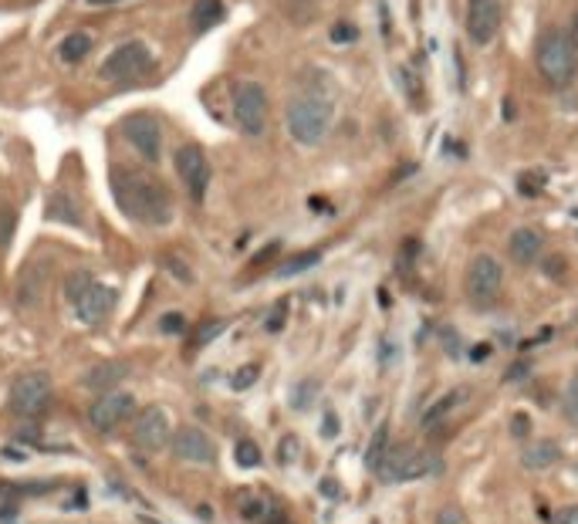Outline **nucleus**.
I'll return each instance as SVG.
<instances>
[{"instance_id": "nucleus-1", "label": "nucleus", "mask_w": 578, "mask_h": 524, "mask_svg": "<svg viewBox=\"0 0 578 524\" xmlns=\"http://www.w3.org/2000/svg\"><path fill=\"white\" fill-rule=\"evenodd\" d=\"M112 193H115L119 210H123L129 220L145 223V227H166V223L173 220L169 190L159 179L145 176L139 169H125V166L112 169Z\"/></svg>"}, {"instance_id": "nucleus-2", "label": "nucleus", "mask_w": 578, "mask_h": 524, "mask_svg": "<svg viewBox=\"0 0 578 524\" xmlns=\"http://www.w3.org/2000/svg\"><path fill=\"white\" fill-rule=\"evenodd\" d=\"M284 123H288V133L294 143L318 145L325 139V133H328V125H332V95L318 89L298 91L288 102Z\"/></svg>"}, {"instance_id": "nucleus-3", "label": "nucleus", "mask_w": 578, "mask_h": 524, "mask_svg": "<svg viewBox=\"0 0 578 524\" xmlns=\"http://www.w3.org/2000/svg\"><path fill=\"white\" fill-rule=\"evenodd\" d=\"M538 71L545 75L548 85H555V89H565L568 81L575 79V68H578V58H575V45H572V37L562 31H548L541 34V41H538Z\"/></svg>"}, {"instance_id": "nucleus-4", "label": "nucleus", "mask_w": 578, "mask_h": 524, "mask_svg": "<svg viewBox=\"0 0 578 524\" xmlns=\"http://www.w3.org/2000/svg\"><path fill=\"white\" fill-rule=\"evenodd\" d=\"M434 467H436L434 454H426V450H420V446L412 444H396L386 450V457H382L376 474L382 480H390V484H402V480L426 477Z\"/></svg>"}, {"instance_id": "nucleus-5", "label": "nucleus", "mask_w": 578, "mask_h": 524, "mask_svg": "<svg viewBox=\"0 0 578 524\" xmlns=\"http://www.w3.org/2000/svg\"><path fill=\"white\" fill-rule=\"evenodd\" d=\"M51 406V376L48 372H24L11 386V410L17 416H41Z\"/></svg>"}, {"instance_id": "nucleus-6", "label": "nucleus", "mask_w": 578, "mask_h": 524, "mask_svg": "<svg viewBox=\"0 0 578 524\" xmlns=\"http://www.w3.org/2000/svg\"><path fill=\"white\" fill-rule=\"evenodd\" d=\"M149 68H153L149 48H145L143 41H125V45H119L105 58L99 75L105 81H133V79H143Z\"/></svg>"}, {"instance_id": "nucleus-7", "label": "nucleus", "mask_w": 578, "mask_h": 524, "mask_svg": "<svg viewBox=\"0 0 578 524\" xmlns=\"http://www.w3.org/2000/svg\"><path fill=\"white\" fill-rule=\"evenodd\" d=\"M234 119L244 135H261L267 125V91L257 81H241L234 89Z\"/></svg>"}, {"instance_id": "nucleus-8", "label": "nucleus", "mask_w": 578, "mask_h": 524, "mask_svg": "<svg viewBox=\"0 0 578 524\" xmlns=\"http://www.w3.org/2000/svg\"><path fill=\"white\" fill-rule=\"evenodd\" d=\"M500 284H504V268L498 264V257L477 254L470 261L467 268V298L480 308H487L494 298L500 294Z\"/></svg>"}, {"instance_id": "nucleus-9", "label": "nucleus", "mask_w": 578, "mask_h": 524, "mask_svg": "<svg viewBox=\"0 0 578 524\" xmlns=\"http://www.w3.org/2000/svg\"><path fill=\"white\" fill-rule=\"evenodd\" d=\"M133 440L149 454H159L166 444H173V426H169V416L163 406H145L135 416L133 426Z\"/></svg>"}, {"instance_id": "nucleus-10", "label": "nucleus", "mask_w": 578, "mask_h": 524, "mask_svg": "<svg viewBox=\"0 0 578 524\" xmlns=\"http://www.w3.org/2000/svg\"><path fill=\"white\" fill-rule=\"evenodd\" d=\"M123 133L145 163H159V156H163V129H159V123L153 115H145V112L129 115L123 123Z\"/></svg>"}, {"instance_id": "nucleus-11", "label": "nucleus", "mask_w": 578, "mask_h": 524, "mask_svg": "<svg viewBox=\"0 0 578 524\" xmlns=\"http://www.w3.org/2000/svg\"><path fill=\"white\" fill-rule=\"evenodd\" d=\"M177 173H179V179L187 183V190H189V197H193V203H203V197H207V187H210V163H207V156H203L200 145H179Z\"/></svg>"}, {"instance_id": "nucleus-12", "label": "nucleus", "mask_w": 578, "mask_h": 524, "mask_svg": "<svg viewBox=\"0 0 578 524\" xmlns=\"http://www.w3.org/2000/svg\"><path fill=\"white\" fill-rule=\"evenodd\" d=\"M135 410V400L133 392H102L99 400L91 402L89 410V420L91 426L99 430V433H109V430H115V426H123L129 416H133Z\"/></svg>"}, {"instance_id": "nucleus-13", "label": "nucleus", "mask_w": 578, "mask_h": 524, "mask_svg": "<svg viewBox=\"0 0 578 524\" xmlns=\"http://www.w3.org/2000/svg\"><path fill=\"white\" fill-rule=\"evenodd\" d=\"M464 27L467 37L477 48H487L498 37L500 27V4L498 0H467V14H464Z\"/></svg>"}, {"instance_id": "nucleus-14", "label": "nucleus", "mask_w": 578, "mask_h": 524, "mask_svg": "<svg viewBox=\"0 0 578 524\" xmlns=\"http://www.w3.org/2000/svg\"><path fill=\"white\" fill-rule=\"evenodd\" d=\"M173 454H177V460H187V464H213L217 460V446L203 430L183 426V430L173 433Z\"/></svg>"}, {"instance_id": "nucleus-15", "label": "nucleus", "mask_w": 578, "mask_h": 524, "mask_svg": "<svg viewBox=\"0 0 578 524\" xmlns=\"http://www.w3.org/2000/svg\"><path fill=\"white\" fill-rule=\"evenodd\" d=\"M115 302H119V291L115 288H105V284H91L85 294H81L79 302L71 305L75 308V315H79V322L81 325H99L105 322L112 315V308H115Z\"/></svg>"}, {"instance_id": "nucleus-16", "label": "nucleus", "mask_w": 578, "mask_h": 524, "mask_svg": "<svg viewBox=\"0 0 578 524\" xmlns=\"http://www.w3.org/2000/svg\"><path fill=\"white\" fill-rule=\"evenodd\" d=\"M508 254H511L514 264H534L538 257L545 254V237H541V230H534V227H518L511 234V241H508Z\"/></svg>"}, {"instance_id": "nucleus-17", "label": "nucleus", "mask_w": 578, "mask_h": 524, "mask_svg": "<svg viewBox=\"0 0 578 524\" xmlns=\"http://www.w3.org/2000/svg\"><path fill=\"white\" fill-rule=\"evenodd\" d=\"M125 376H129V366H125V362H102V366H95L89 376H85V386H89V390L112 392V386L123 382Z\"/></svg>"}, {"instance_id": "nucleus-18", "label": "nucleus", "mask_w": 578, "mask_h": 524, "mask_svg": "<svg viewBox=\"0 0 578 524\" xmlns=\"http://www.w3.org/2000/svg\"><path fill=\"white\" fill-rule=\"evenodd\" d=\"M558 457H562V450H558L551 440H541V444H528L521 450V467L524 470H548Z\"/></svg>"}, {"instance_id": "nucleus-19", "label": "nucleus", "mask_w": 578, "mask_h": 524, "mask_svg": "<svg viewBox=\"0 0 578 524\" xmlns=\"http://www.w3.org/2000/svg\"><path fill=\"white\" fill-rule=\"evenodd\" d=\"M227 17V7H223V0H197L193 4V11H189V21H193V31H210L217 24Z\"/></svg>"}, {"instance_id": "nucleus-20", "label": "nucleus", "mask_w": 578, "mask_h": 524, "mask_svg": "<svg viewBox=\"0 0 578 524\" xmlns=\"http://www.w3.org/2000/svg\"><path fill=\"white\" fill-rule=\"evenodd\" d=\"M467 396H470V390H464V386H460V390H450L446 396H440V400H436L434 406L426 410V416H423V426H436L440 420H446L450 413H456V410L467 402Z\"/></svg>"}, {"instance_id": "nucleus-21", "label": "nucleus", "mask_w": 578, "mask_h": 524, "mask_svg": "<svg viewBox=\"0 0 578 524\" xmlns=\"http://www.w3.org/2000/svg\"><path fill=\"white\" fill-rule=\"evenodd\" d=\"M48 220L68 223V227H81V210L75 207V200L68 193H51L48 197Z\"/></svg>"}, {"instance_id": "nucleus-22", "label": "nucleus", "mask_w": 578, "mask_h": 524, "mask_svg": "<svg viewBox=\"0 0 578 524\" xmlns=\"http://www.w3.org/2000/svg\"><path fill=\"white\" fill-rule=\"evenodd\" d=\"M45 294V268L34 264L21 274V288H17V302L21 305H37Z\"/></svg>"}, {"instance_id": "nucleus-23", "label": "nucleus", "mask_w": 578, "mask_h": 524, "mask_svg": "<svg viewBox=\"0 0 578 524\" xmlns=\"http://www.w3.org/2000/svg\"><path fill=\"white\" fill-rule=\"evenodd\" d=\"M91 51V37L89 34H68L65 41H61V48H58V55H61V61H68V65H79L81 58Z\"/></svg>"}, {"instance_id": "nucleus-24", "label": "nucleus", "mask_w": 578, "mask_h": 524, "mask_svg": "<svg viewBox=\"0 0 578 524\" xmlns=\"http://www.w3.org/2000/svg\"><path fill=\"white\" fill-rule=\"evenodd\" d=\"M318 261H322V254H318V251H305V254H294V257H288V261H281L278 274H281V278H291V274H301V271L315 268Z\"/></svg>"}, {"instance_id": "nucleus-25", "label": "nucleus", "mask_w": 578, "mask_h": 524, "mask_svg": "<svg viewBox=\"0 0 578 524\" xmlns=\"http://www.w3.org/2000/svg\"><path fill=\"white\" fill-rule=\"evenodd\" d=\"M386 436H390V426H379L376 433H372V444H369V450H366V467L376 474L379 470V464H382V457H386Z\"/></svg>"}, {"instance_id": "nucleus-26", "label": "nucleus", "mask_w": 578, "mask_h": 524, "mask_svg": "<svg viewBox=\"0 0 578 524\" xmlns=\"http://www.w3.org/2000/svg\"><path fill=\"white\" fill-rule=\"evenodd\" d=\"M241 514H244L247 521H267V514H271V504L264 497H257V494H241Z\"/></svg>"}, {"instance_id": "nucleus-27", "label": "nucleus", "mask_w": 578, "mask_h": 524, "mask_svg": "<svg viewBox=\"0 0 578 524\" xmlns=\"http://www.w3.org/2000/svg\"><path fill=\"white\" fill-rule=\"evenodd\" d=\"M91 284H95V278H91L89 271H71V274H68V281H65V298L75 305L81 294L91 288Z\"/></svg>"}, {"instance_id": "nucleus-28", "label": "nucleus", "mask_w": 578, "mask_h": 524, "mask_svg": "<svg viewBox=\"0 0 578 524\" xmlns=\"http://www.w3.org/2000/svg\"><path fill=\"white\" fill-rule=\"evenodd\" d=\"M234 457H237V464H241V467H257V464H261V446L254 444V440H241V444H237V450H234Z\"/></svg>"}, {"instance_id": "nucleus-29", "label": "nucleus", "mask_w": 578, "mask_h": 524, "mask_svg": "<svg viewBox=\"0 0 578 524\" xmlns=\"http://www.w3.org/2000/svg\"><path fill=\"white\" fill-rule=\"evenodd\" d=\"M257 376H261V369H257V366H244V369H237V372H234V380H230V386H234L237 392H244V390H251V386H254Z\"/></svg>"}, {"instance_id": "nucleus-30", "label": "nucleus", "mask_w": 578, "mask_h": 524, "mask_svg": "<svg viewBox=\"0 0 578 524\" xmlns=\"http://www.w3.org/2000/svg\"><path fill=\"white\" fill-rule=\"evenodd\" d=\"M298 450H301L298 436L288 433V436H284V440L278 444V460H281V464H294V460H298Z\"/></svg>"}, {"instance_id": "nucleus-31", "label": "nucleus", "mask_w": 578, "mask_h": 524, "mask_svg": "<svg viewBox=\"0 0 578 524\" xmlns=\"http://www.w3.org/2000/svg\"><path fill=\"white\" fill-rule=\"evenodd\" d=\"M541 183H545V176H541L538 169H531V173H524V176L518 179V190H521L524 197H534V193L541 190Z\"/></svg>"}, {"instance_id": "nucleus-32", "label": "nucleus", "mask_w": 578, "mask_h": 524, "mask_svg": "<svg viewBox=\"0 0 578 524\" xmlns=\"http://www.w3.org/2000/svg\"><path fill=\"white\" fill-rule=\"evenodd\" d=\"M159 328H163L166 335H183V332H187V318H183V315H177V312H169V315H163V318H159Z\"/></svg>"}, {"instance_id": "nucleus-33", "label": "nucleus", "mask_w": 578, "mask_h": 524, "mask_svg": "<svg viewBox=\"0 0 578 524\" xmlns=\"http://www.w3.org/2000/svg\"><path fill=\"white\" fill-rule=\"evenodd\" d=\"M565 416L572 423H578V376L568 382V390H565Z\"/></svg>"}, {"instance_id": "nucleus-34", "label": "nucleus", "mask_w": 578, "mask_h": 524, "mask_svg": "<svg viewBox=\"0 0 578 524\" xmlns=\"http://www.w3.org/2000/svg\"><path fill=\"white\" fill-rule=\"evenodd\" d=\"M163 264H166V268L173 271V274H177V278L183 281V284H189V281H193V271H189L187 264H183V261H179V257L166 254V257H163Z\"/></svg>"}, {"instance_id": "nucleus-35", "label": "nucleus", "mask_w": 578, "mask_h": 524, "mask_svg": "<svg viewBox=\"0 0 578 524\" xmlns=\"http://www.w3.org/2000/svg\"><path fill=\"white\" fill-rule=\"evenodd\" d=\"M223 328H227L223 322H203V328L197 332V338H193V342H197V346H207V342H213V338H217Z\"/></svg>"}, {"instance_id": "nucleus-36", "label": "nucleus", "mask_w": 578, "mask_h": 524, "mask_svg": "<svg viewBox=\"0 0 578 524\" xmlns=\"http://www.w3.org/2000/svg\"><path fill=\"white\" fill-rule=\"evenodd\" d=\"M284 318H288V305L281 302L278 308H274V312L267 315L264 328H267V332H271V335H274V332H281V328H284Z\"/></svg>"}, {"instance_id": "nucleus-37", "label": "nucleus", "mask_w": 578, "mask_h": 524, "mask_svg": "<svg viewBox=\"0 0 578 524\" xmlns=\"http://www.w3.org/2000/svg\"><path fill=\"white\" fill-rule=\"evenodd\" d=\"M14 234V210H0V244L7 247Z\"/></svg>"}, {"instance_id": "nucleus-38", "label": "nucleus", "mask_w": 578, "mask_h": 524, "mask_svg": "<svg viewBox=\"0 0 578 524\" xmlns=\"http://www.w3.org/2000/svg\"><path fill=\"white\" fill-rule=\"evenodd\" d=\"M551 524H578V504H568V508H562V511H555L551 518H548Z\"/></svg>"}, {"instance_id": "nucleus-39", "label": "nucleus", "mask_w": 578, "mask_h": 524, "mask_svg": "<svg viewBox=\"0 0 578 524\" xmlns=\"http://www.w3.org/2000/svg\"><path fill=\"white\" fill-rule=\"evenodd\" d=\"M359 34L352 24H335L332 27V41H338V45H348V41H356Z\"/></svg>"}, {"instance_id": "nucleus-40", "label": "nucleus", "mask_w": 578, "mask_h": 524, "mask_svg": "<svg viewBox=\"0 0 578 524\" xmlns=\"http://www.w3.org/2000/svg\"><path fill=\"white\" fill-rule=\"evenodd\" d=\"M528 430H531V420L524 413H514L511 416V436H528Z\"/></svg>"}, {"instance_id": "nucleus-41", "label": "nucleus", "mask_w": 578, "mask_h": 524, "mask_svg": "<svg viewBox=\"0 0 578 524\" xmlns=\"http://www.w3.org/2000/svg\"><path fill=\"white\" fill-rule=\"evenodd\" d=\"M322 436H328V440H332V436H338V416H335V413H325Z\"/></svg>"}, {"instance_id": "nucleus-42", "label": "nucleus", "mask_w": 578, "mask_h": 524, "mask_svg": "<svg viewBox=\"0 0 578 524\" xmlns=\"http://www.w3.org/2000/svg\"><path fill=\"white\" fill-rule=\"evenodd\" d=\"M278 254V244H271V247H264V251H261V254L254 257V268H261V264H264V261H271V257Z\"/></svg>"}, {"instance_id": "nucleus-43", "label": "nucleus", "mask_w": 578, "mask_h": 524, "mask_svg": "<svg viewBox=\"0 0 578 524\" xmlns=\"http://www.w3.org/2000/svg\"><path fill=\"white\" fill-rule=\"evenodd\" d=\"M322 494H325V497H338V480L325 477L322 480Z\"/></svg>"}, {"instance_id": "nucleus-44", "label": "nucleus", "mask_w": 578, "mask_h": 524, "mask_svg": "<svg viewBox=\"0 0 578 524\" xmlns=\"http://www.w3.org/2000/svg\"><path fill=\"white\" fill-rule=\"evenodd\" d=\"M4 457L7 460H27V450H21V446H4Z\"/></svg>"}, {"instance_id": "nucleus-45", "label": "nucleus", "mask_w": 578, "mask_h": 524, "mask_svg": "<svg viewBox=\"0 0 578 524\" xmlns=\"http://www.w3.org/2000/svg\"><path fill=\"white\" fill-rule=\"evenodd\" d=\"M487 356H490V346H474V348H470V358H474V362H484Z\"/></svg>"}, {"instance_id": "nucleus-46", "label": "nucleus", "mask_w": 578, "mask_h": 524, "mask_svg": "<svg viewBox=\"0 0 578 524\" xmlns=\"http://www.w3.org/2000/svg\"><path fill=\"white\" fill-rule=\"evenodd\" d=\"M568 37H572V45H578V11L575 17H572V34H568Z\"/></svg>"}, {"instance_id": "nucleus-47", "label": "nucleus", "mask_w": 578, "mask_h": 524, "mask_svg": "<svg viewBox=\"0 0 578 524\" xmlns=\"http://www.w3.org/2000/svg\"><path fill=\"white\" fill-rule=\"evenodd\" d=\"M446 514H450V518H440V524H456V521H460V518H456V511H446Z\"/></svg>"}, {"instance_id": "nucleus-48", "label": "nucleus", "mask_w": 578, "mask_h": 524, "mask_svg": "<svg viewBox=\"0 0 578 524\" xmlns=\"http://www.w3.org/2000/svg\"><path fill=\"white\" fill-rule=\"evenodd\" d=\"M89 4H99V7H105V4H123V0H89Z\"/></svg>"}]
</instances>
